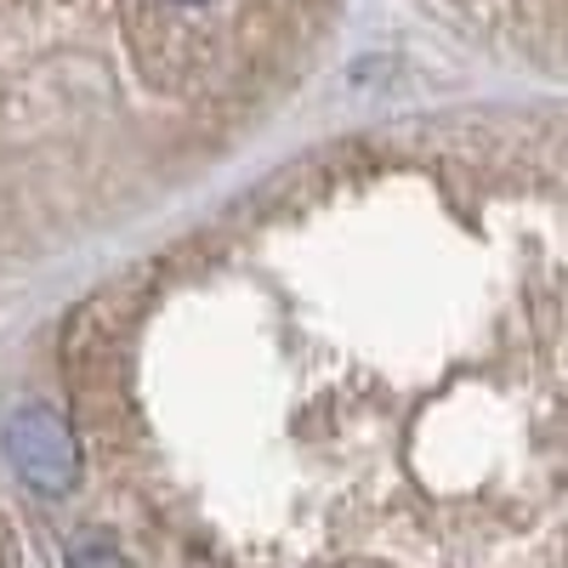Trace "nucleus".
I'll list each match as a JSON object with an SVG mask.
<instances>
[{
    "mask_svg": "<svg viewBox=\"0 0 568 568\" xmlns=\"http://www.w3.org/2000/svg\"><path fill=\"white\" fill-rule=\"evenodd\" d=\"M0 438H7V460H12V471L29 489H40V495L74 489V478H80V438L69 433V420L58 409L29 404V409H18L7 420Z\"/></svg>",
    "mask_w": 568,
    "mask_h": 568,
    "instance_id": "1",
    "label": "nucleus"
}]
</instances>
